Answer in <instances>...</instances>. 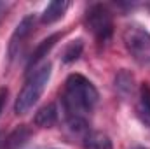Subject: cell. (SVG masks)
Instances as JSON below:
<instances>
[{
  "instance_id": "cell-1",
  "label": "cell",
  "mask_w": 150,
  "mask_h": 149,
  "mask_svg": "<svg viewBox=\"0 0 150 149\" xmlns=\"http://www.w3.org/2000/svg\"><path fill=\"white\" fill-rule=\"evenodd\" d=\"M98 90L82 74H70L65 81V90L61 95L63 109L67 112V121H86L87 116L98 104Z\"/></svg>"
},
{
  "instance_id": "cell-2",
  "label": "cell",
  "mask_w": 150,
  "mask_h": 149,
  "mask_svg": "<svg viewBox=\"0 0 150 149\" xmlns=\"http://www.w3.org/2000/svg\"><path fill=\"white\" fill-rule=\"evenodd\" d=\"M49 79H51V63L49 62L42 63L38 69H35V72H30L26 82L23 84V88L16 98V104H14L16 114H26L37 104L49 82Z\"/></svg>"
},
{
  "instance_id": "cell-3",
  "label": "cell",
  "mask_w": 150,
  "mask_h": 149,
  "mask_svg": "<svg viewBox=\"0 0 150 149\" xmlns=\"http://www.w3.org/2000/svg\"><path fill=\"white\" fill-rule=\"evenodd\" d=\"M122 40L133 60L150 69V32L140 25H127L122 32Z\"/></svg>"
},
{
  "instance_id": "cell-4",
  "label": "cell",
  "mask_w": 150,
  "mask_h": 149,
  "mask_svg": "<svg viewBox=\"0 0 150 149\" xmlns=\"http://www.w3.org/2000/svg\"><path fill=\"white\" fill-rule=\"evenodd\" d=\"M84 23H86V28L93 34V37L96 39V42L107 44L112 39L113 18H112L110 9L107 5H103V4H93L86 11Z\"/></svg>"
},
{
  "instance_id": "cell-5",
  "label": "cell",
  "mask_w": 150,
  "mask_h": 149,
  "mask_svg": "<svg viewBox=\"0 0 150 149\" xmlns=\"http://www.w3.org/2000/svg\"><path fill=\"white\" fill-rule=\"evenodd\" d=\"M33 27H35V18H33L32 14L25 16V18L19 21V25L16 27V30H14L12 37H11V40H9V58H14V56L18 54L19 46L23 44V40H25V39L32 34Z\"/></svg>"
},
{
  "instance_id": "cell-6",
  "label": "cell",
  "mask_w": 150,
  "mask_h": 149,
  "mask_svg": "<svg viewBox=\"0 0 150 149\" xmlns=\"http://www.w3.org/2000/svg\"><path fill=\"white\" fill-rule=\"evenodd\" d=\"M68 7H70V2H67V0H54V2L47 4V7L42 12L40 21L42 23H47V25L56 23L58 19H61L65 16V12H67Z\"/></svg>"
},
{
  "instance_id": "cell-7",
  "label": "cell",
  "mask_w": 150,
  "mask_h": 149,
  "mask_svg": "<svg viewBox=\"0 0 150 149\" xmlns=\"http://www.w3.org/2000/svg\"><path fill=\"white\" fill-rule=\"evenodd\" d=\"M136 114L140 121L150 128V86L145 82L140 88V98L136 104Z\"/></svg>"
},
{
  "instance_id": "cell-8",
  "label": "cell",
  "mask_w": 150,
  "mask_h": 149,
  "mask_svg": "<svg viewBox=\"0 0 150 149\" xmlns=\"http://www.w3.org/2000/svg\"><path fill=\"white\" fill-rule=\"evenodd\" d=\"M58 123V109L54 104L44 105L40 111L35 114V125L40 128H51Z\"/></svg>"
},
{
  "instance_id": "cell-9",
  "label": "cell",
  "mask_w": 150,
  "mask_h": 149,
  "mask_svg": "<svg viewBox=\"0 0 150 149\" xmlns=\"http://www.w3.org/2000/svg\"><path fill=\"white\" fill-rule=\"evenodd\" d=\"M84 146L86 149H113L112 140L103 132H87L84 137Z\"/></svg>"
},
{
  "instance_id": "cell-10",
  "label": "cell",
  "mask_w": 150,
  "mask_h": 149,
  "mask_svg": "<svg viewBox=\"0 0 150 149\" xmlns=\"http://www.w3.org/2000/svg\"><path fill=\"white\" fill-rule=\"evenodd\" d=\"M58 39H59V34H54V35H51L49 39H45V40H42V42H40V46L35 49V53H33V54L30 56V60H28L26 69H28L30 72H32V67H35L38 62H40V60H42V58L51 51V47L56 44V40H58Z\"/></svg>"
},
{
  "instance_id": "cell-11",
  "label": "cell",
  "mask_w": 150,
  "mask_h": 149,
  "mask_svg": "<svg viewBox=\"0 0 150 149\" xmlns=\"http://www.w3.org/2000/svg\"><path fill=\"white\" fill-rule=\"evenodd\" d=\"M82 47H84V44H82V40H80V39L72 40V42L65 47V51H63V54H61V60H63L65 63H72V62H75V60L80 56Z\"/></svg>"
},
{
  "instance_id": "cell-12",
  "label": "cell",
  "mask_w": 150,
  "mask_h": 149,
  "mask_svg": "<svg viewBox=\"0 0 150 149\" xmlns=\"http://www.w3.org/2000/svg\"><path fill=\"white\" fill-rule=\"evenodd\" d=\"M133 74H129V72H126V70H122V72H119V75L115 77V88L122 93V95H129L131 91H133Z\"/></svg>"
},
{
  "instance_id": "cell-13",
  "label": "cell",
  "mask_w": 150,
  "mask_h": 149,
  "mask_svg": "<svg viewBox=\"0 0 150 149\" xmlns=\"http://www.w3.org/2000/svg\"><path fill=\"white\" fill-rule=\"evenodd\" d=\"M9 7H11V4H7V2H0V21H2V18L5 16V12L9 11Z\"/></svg>"
},
{
  "instance_id": "cell-14",
  "label": "cell",
  "mask_w": 150,
  "mask_h": 149,
  "mask_svg": "<svg viewBox=\"0 0 150 149\" xmlns=\"http://www.w3.org/2000/svg\"><path fill=\"white\" fill-rule=\"evenodd\" d=\"M5 98H7V90H5V88H0V112H2V109H4Z\"/></svg>"
},
{
  "instance_id": "cell-15",
  "label": "cell",
  "mask_w": 150,
  "mask_h": 149,
  "mask_svg": "<svg viewBox=\"0 0 150 149\" xmlns=\"http://www.w3.org/2000/svg\"><path fill=\"white\" fill-rule=\"evenodd\" d=\"M133 149H147V148H142V146H136V148H133Z\"/></svg>"
},
{
  "instance_id": "cell-16",
  "label": "cell",
  "mask_w": 150,
  "mask_h": 149,
  "mask_svg": "<svg viewBox=\"0 0 150 149\" xmlns=\"http://www.w3.org/2000/svg\"><path fill=\"white\" fill-rule=\"evenodd\" d=\"M147 7H149V9H150V2H149V4H147Z\"/></svg>"
}]
</instances>
